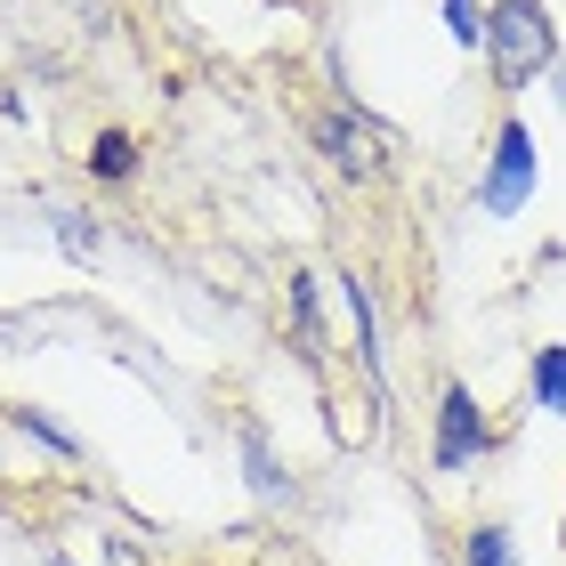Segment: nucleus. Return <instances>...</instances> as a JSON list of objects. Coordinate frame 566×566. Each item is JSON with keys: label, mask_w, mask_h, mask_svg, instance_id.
<instances>
[{"label": "nucleus", "mask_w": 566, "mask_h": 566, "mask_svg": "<svg viewBox=\"0 0 566 566\" xmlns=\"http://www.w3.org/2000/svg\"><path fill=\"white\" fill-rule=\"evenodd\" d=\"M235 461H243V485H251L260 510H300V478H292V461L275 453L260 413H235Z\"/></svg>", "instance_id": "obj_6"}, {"label": "nucleus", "mask_w": 566, "mask_h": 566, "mask_svg": "<svg viewBox=\"0 0 566 566\" xmlns=\"http://www.w3.org/2000/svg\"><path fill=\"white\" fill-rule=\"evenodd\" d=\"M9 437H24L33 453L65 461V470H82V461H90V437L73 429V421H57L49 405H33V397H17V405H9Z\"/></svg>", "instance_id": "obj_7"}, {"label": "nucleus", "mask_w": 566, "mask_h": 566, "mask_svg": "<svg viewBox=\"0 0 566 566\" xmlns=\"http://www.w3.org/2000/svg\"><path fill=\"white\" fill-rule=\"evenodd\" d=\"M0 485H9V446H0Z\"/></svg>", "instance_id": "obj_16"}, {"label": "nucleus", "mask_w": 566, "mask_h": 566, "mask_svg": "<svg viewBox=\"0 0 566 566\" xmlns=\"http://www.w3.org/2000/svg\"><path fill=\"white\" fill-rule=\"evenodd\" d=\"M307 146H316L324 170L348 178V187H380V178H389V122L365 114V97H356V90L307 114Z\"/></svg>", "instance_id": "obj_3"}, {"label": "nucleus", "mask_w": 566, "mask_h": 566, "mask_svg": "<svg viewBox=\"0 0 566 566\" xmlns=\"http://www.w3.org/2000/svg\"><path fill=\"white\" fill-rule=\"evenodd\" d=\"M49 566H82V558H73V551H49Z\"/></svg>", "instance_id": "obj_15"}, {"label": "nucleus", "mask_w": 566, "mask_h": 566, "mask_svg": "<svg viewBox=\"0 0 566 566\" xmlns=\"http://www.w3.org/2000/svg\"><path fill=\"white\" fill-rule=\"evenodd\" d=\"M558 17H551V0H485V82H494L502 97H526L534 82H551V65H558Z\"/></svg>", "instance_id": "obj_1"}, {"label": "nucleus", "mask_w": 566, "mask_h": 566, "mask_svg": "<svg viewBox=\"0 0 566 566\" xmlns=\"http://www.w3.org/2000/svg\"><path fill=\"white\" fill-rule=\"evenodd\" d=\"M283 307H292V348H300V365H324V348H332V332H324V283L292 268L283 275Z\"/></svg>", "instance_id": "obj_9"}, {"label": "nucleus", "mask_w": 566, "mask_h": 566, "mask_svg": "<svg viewBox=\"0 0 566 566\" xmlns=\"http://www.w3.org/2000/svg\"><path fill=\"white\" fill-rule=\"evenodd\" d=\"M551 97L566 106V49H558V65H551Z\"/></svg>", "instance_id": "obj_14"}, {"label": "nucleus", "mask_w": 566, "mask_h": 566, "mask_svg": "<svg viewBox=\"0 0 566 566\" xmlns=\"http://www.w3.org/2000/svg\"><path fill=\"white\" fill-rule=\"evenodd\" d=\"M437 17H446V41L461 49V57L485 49V0H437Z\"/></svg>", "instance_id": "obj_13"}, {"label": "nucleus", "mask_w": 566, "mask_h": 566, "mask_svg": "<svg viewBox=\"0 0 566 566\" xmlns=\"http://www.w3.org/2000/svg\"><path fill=\"white\" fill-rule=\"evenodd\" d=\"M534 195H543V138H534V122L510 106L494 122V138H485V154H478V211L494 227H510V219L534 211Z\"/></svg>", "instance_id": "obj_2"}, {"label": "nucleus", "mask_w": 566, "mask_h": 566, "mask_svg": "<svg viewBox=\"0 0 566 566\" xmlns=\"http://www.w3.org/2000/svg\"><path fill=\"white\" fill-rule=\"evenodd\" d=\"M82 170H90V187H138V170H146V146H138V130H122V122L90 130V146H82Z\"/></svg>", "instance_id": "obj_8"}, {"label": "nucleus", "mask_w": 566, "mask_h": 566, "mask_svg": "<svg viewBox=\"0 0 566 566\" xmlns=\"http://www.w3.org/2000/svg\"><path fill=\"white\" fill-rule=\"evenodd\" d=\"M494 446H502V429L485 421V405H478L470 380H437V413H429V470H437V478H470Z\"/></svg>", "instance_id": "obj_4"}, {"label": "nucleus", "mask_w": 566, "mask_h": 566, "mask_svg": "<svg viewBox=\"0 0 566 566\" xmlns=\"http://www.w3.org/2000/svg\"><path fill=\"white\" fill-rule=\"evenodd\" d=\"M461 566H526L518 534H510L502 518H478L470 534H461Z\"/></svg>", "instance_id": "obj_12"}, {"label": "nucleus", "mask_w": 566, "mask_h": 566, "mask_svg": "<svg viewBox=\"0 0 566 566\" xmlns=\"http://www.w3.org/2000/svg\"><path fill=\"white\" fill-rule=\"evenodd\" d=\"M49 243H57L73 268L106 260V227H97V211H82V202H57V211H49Z\"/></svg>", "instance_id": "obj_10"}, {"label": "nucleus", "mask_w": 566, "mask_h": 566, "mask_svg": "<svg viewBox=\"0 0 566 566\" xmlns=\"http://www.w3.org/2000/svg\"><path fill=\"white\" fill-rule=\"evenodd\" d=\"M340 292V316H348V348H356V373H365V389H373V405H389L397 397V373H389V332H380V307H373V283L365 275H340L332 283Z\"/></svg>", "instance_id": "obj_5"}, {"label": "nucleus", "mask_w": 566, "mask_h": 566, "mask_svg": "<svg viewBox=\"0 0 566 566\" xmlns=\"http://www.w3.org/2000/svg\"><path fill=\"white\" fill-rule=\"evenodd\" d=\"M526 397H534V413L566 421V340H543L526 356Z\"/></svg>", "instance_id": "obj_11"}, {"label": "nucleus", "mask_w": 566, "mask_h": 566, "mask_svg": "<svg viewBox=\"0 0 566 566\" xmlns=\"http://www.w3.org/2000/svg\"><path fill=\"white\" fill-rule=\"evenodd\" d=\"M558 543H566V518H558Z\"/></svg>", "instance_id": "obj_17"}]
</instances>
